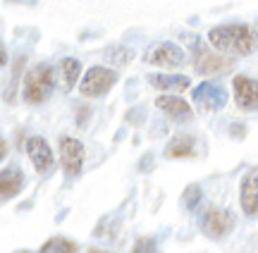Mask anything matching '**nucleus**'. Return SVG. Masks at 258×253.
I'll return each mask as SVG.
<instances>
[{
  "label": "nucleus",
  "mask_w": 258,
  "mask_h": 253,
  "mask_svg": "<svg viewBox=\"0 0 258 253\" xmlns=\"http://www.w3.org/2000/svg\"><path fill=\"white\" fill-rule=\"evenodd\" d=\"M234 103L246 113H258V79L234 76Z\"/></svg>",
  "instance_id": "obj_10"
},
{
  "label": "nucleus",
  "mask_w": 258,
  "mask_h": 253,
  "mask_svg": "<svg viewBox=\"0 0 258 253\" xmlns=\"http://www.w3.org/2000/svg\"><path fill=\"white\" fill-rule=\"evenodd\" d=\"M22 189H24V175H22V170L15 167V165L0 170V201L3 203L19 196Z\"/></svg>",
  "instance_id": "obj_12"
},
{
  "label": "nucleus",
  "mask_w": 258,
  "mask_h": 253,
  "mask_svg": "<svg viewBox=\"0 0 258 253\" xmlns=\"http://www.w3.org/2000/svg\"><path fill=\"white\" fill-rule=\"evenodd\" d=\"M86 253H108V251H103V248H89Z\"/></svg>",
  "instance_id": "obj_22"
},
{
  "label": "nucleus",
  "mask_w": 258,
  "mask_h": 253,
  "mask_svg": "<svg viewBox=\"0 0 258 253\" xmlns=\"http://www.w3.org/2000/svg\"><path fill=\"white\" fill-rule=\"evenodd\" d=\"M201 229L208 239H222L234 229V215L225 208H208L201 217Z\"/></svg>",
  "instance_id": "obj_6"
},
{
  "label": "nucleus",
  "mask_w": 258,
  "mask_h": 253,
  "mask_svg": "<svg viewBox=\"0 0 258 253\" xmlns=\"http://www.w3.org/2000/svg\"><path fill=\"white\" fill-rule=\"evenodd\" d=\"M60 162L67 177H79L84 167V143L72 136L60 139Z\"/></svg>",
  "instance_id": "obj_7"
},
{
  "label": "nucleus",
  "mask_w": 258,
  "mask_h": 253,
  "mask_svg": "<svg viewBox=\"0 0 258 253\" xmlns=\"http://www.w3.org/2000/svg\"><path fill=\"white\" fill-rule=\"evenodd\" d=\"M5 155H8V143L0 139V162H3V158H5Z\"/></svg>",
  "instance_id": "obj_20"
},
{
  "label": "nucleus",
  "mask_w": 258,
  "mask_h": 253,
  "mask_svg": "<svg viewBox=\"0 0 258 253\" xmlns=\"http://www.w3.org/2000/svg\"><path fill=\"white\" fill-rule=\"evenodd\" d=\"M15 253H31V251H15Z\"/></svg>",
  "instance_id": "obj_23"
},
{
  "label": "nucleus",
  "mask_w": 258,
  "mask_h": 253,
  "mask_svg": "<svg viewBox=\"0 0 258 253\" xmlns=\"http://www.w3.org/2000/svg\"><path fill=\"white\" fill-rule=\"evenodd\" d=\"M146 62L156 67H167V69H175L184 62V53H182V48L175 46V43H158V46L148 48L146 55H144Z\"/></svg>",
  "instance_id": "obj_8"
},
{
  "label": "nucleus",
  "mask_w": 258,
  "mask_h": 253,
  "mask_svg": "<svg viewBox=\"0 0 258 253\" xmlns=\"http://www.w3.org/2000/svg\"><path fill=\"white\" fill-rule=\"evenodd\" d=\"M8 62V53H5V48H3V43H0V67Z\"/></svg>",
  "instance_id": "obj_21"
},
{
  "label": "nucleus",
  "mask_w": 258,
  "mask_h": 253,
  "mask_svg": "<svg viewBox=\"0 0 258 253\" xmlns=\"http://www.w3.org/2000/svg\"><path fill=\"white\" fill-rule=\"evenodd\" d=\"M55 89V72L48 62L34 65L24 76V101L31 105L46 103Z\"/></svg>",
  "instance_id": "obj_2"
},
{
  "label": "nucleus",
  "mask_w": 258,
  "mask_h": 253,
  "mask_svg": "<svg viewBox=\"0 0 258 253\" xmlns=\"http://www.w3.org/2000/svg\"><path fill=\"white\" fill-rule=\"evenodd\" d=\"M196 46V53H194V69L203 76H218V74H227L234 69V60L232 57H225V55H215L211 53L208 48Z\"/></svg>",
  "instance_id": "obj_5"
},
{
  "label": "nucleus",
  "mask_w": 258,
  "mask_h": 253,
  "mask_svg": "<svg viewBox=\"0 0 258 253\" xmlns=\"http://www.w3.org/2000/svg\"><path fill=\"white\" fill-rule=\"evenodd\" d=\"M241 210L244 215L256 217L258 215V175L256 172H246L241 179V191H239Z\"/></svg>",
  "instance_id": "obj_13"
},
{
  "label": "nucleus",
  "mask_w": 258,
  "mask_h": 253,
  "mask_svg": "<svg viewBox=\"0 0 258 253\" xmlns=\"http://www.w3.org/2000/svg\"><path fill=\"white\" fill-rule=\"evenodd\" d=\"M156 248H158L156 239H151V236H141V239L134 241L132 253H156Z\"/></svg>",
  "instance_id": "obj_18"
},
{
  "label": "nucleus",
  "mask_w": 258,
  "mask_h": 253,
  "mask_svg": "<svg viewBox=\"0 0 258 253\" xmlns=\"http://www.w3.org/2000/svg\"><path fill=\"white\" fill-rule=\"evenodd\" d=\"M60 74V81H62V91H72L74 84L79 81V74H82V62L79 60H74V57H64L62 62H60V69H57Z\"/></svg>",
  "instance_id": "obj_16"
},
{
  "label": "nucleus",
  "mask_w": 258,
  "mask_h": 253,
  "mask_svg": "<svg viewBox=\"0 0 258 253\" xmlns=\"http://www.w3.org/2000/svg\"><path fill=\"white\" fill-rule=\"evenodd\" d=\"M194 105L201 113H220L227 103V89L218 81H203L194 89Z\"/></svg>",
  "instance_id": "obj_4"
},
{
  "label": "nucleus",
  "mask_w": 258,
  "mask_h": 253,
  "mask_svg": "<svg viewBox=\"0 0 258 253\" xmlns=\"http://www.w3.org/2000/svg\"><path fill=\"white\" fill-rule=\"evenodd\" d=\"M27 155L38 175H48L53 170V165H55L53 150H50V146H48V141L43 136H31L27 141Z\"/></svg>",
  "instance_id": "obj_9"
},
{
  "label": "nucleus",
  "mask_w": 258,
  "mask_h": 253,
  "mask_svg": "<svg viewBox=\"0 0 258 253\" xmlns=\"http://www.w3.org/2000/svg\"><path fill=\"white\" fill-rule=\"evenodd\" d=\"M194 153H196V143H194L189 134H177L175 139H170V143L165 146V155L175 160L194 158Z\"/></svg>",
  "instance_id": "obj_15"
},
{
  "label": "nucleus",
  "mask_w": 258,
  "mask_h": 253,
  "mask_svg": "<svg viewBox=\"0 0 258 253\" xmlns=\"http://www.w3.org/2000/svg\"><path fill=\"white\" fill-rule=\"evenodd\" d=\"M156 108L160 110V113H165L172 122H189V120L194 117L191 105L186 103L184 98H179L177 94L158 96V98H156Z\"/></svg>",
  "instance_id": "obj_11"
},
{
  "label": "nucleus",
  "mask_w": 258,
  "mask_h": 253,
  "mask_svg": "<svg viewBox=\"0 0 258 253\" xmlns=\"http://www.w3.org/2000/svg\"><path fill=\"white\" fill-rule=\"evenodd\" d=\"M110 62H117V65H124L129 62V50H112L110 55H105Z\"/></svg>",
  "instance_id": "obj_19"
},
{
  "label": "nucleus",
  "mask_w": 258,
  "mask_h": 253,
  "mask_svg": "<svg viewBox=\"0 0 258 253\" xmlns=\"http://www.w3.org/2000/svg\"><path fill=\"white\" fill-rule=\"evenodd\" d=\"M117 72L112 67H91L79 84V94L84 98H101L117 84Z\"/></svg>",
  "instance_id": "obj_3"
},
{
  "label": "nucleus",
  "mask_w": 258,
  "mask_h": 253,
  "mask_svg": "<svg viewBox=\"0 0 258 253\" xmlns=\"http://www.w3.org/2000/svg\"><path fill=\"white\" fill-rule=\"evenodd\" d=\"M148 84L165 94H182L191 86V81L184 74H148Z\"/></svg>",
  "instance_id": "obj_14"
},
{
  "label": "nucleus",
  "mask_w": 258,
  "mask_h": 253,
  "mask_svg": "<svg viewBox=\"0 0 258 253\" xmlns=\"http://www.w3.org/2000/svg\"><path fill=\"white\" fill-rule=\"evenodd\" d=\"M77 251H79V246L74 244L72 239H67V236H53V239H48L46 244L41 246L38 253H77Z\"/></svg>",
  "instance_id": "obj_17"
},
{
  "label": "nucleus",
  "mask_w": 258,
  "mask_h": 253,
  "mask_svg": "<svg viewBox=\"0 0 258 253\" xmlns=\"http://www.w3.org/2000/svg\"><path fill=\"white\" fill-rule=\"evenodd\" d=\"M208 43L227 55H251L258 48V36L246 24H220L208 31Z\"/></svg>",
  "instance_id": "obj_1"
}]
</instances>
